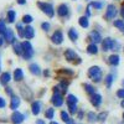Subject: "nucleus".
Here are the masks:
<instances>
[{"mask_svg": "<svg viewBox=\"0 0 124 124\" xmlns=\"http://www.w3.org/2000/svg\"><path fill=\"white\" fill-rule=\"evenodd\" d=\"M88 76L94 81V82H99L101 78H102V72H101V68L94 66V67H91L89 71H88Z\"/></svg>", "mask_w": 124, "mask_h": 124, "instance_id": "nucleus-1", "label": "nucleus"}, {"mask_svg": "<svg viewBox=\"0 0 124 124\" xmlns=\"http://www.w3.org/2000/svg\"><path fill=\"white\" fill-rule=\"evenodd\" d=\"M23 47H24V58L29 60V58L32 57L34 50H32V46H31V44L29 42V41H26V42L23 44Z\"/></svg>", "mask_w": 124, "mask_h": 124, "instance_id": "nucleus-2", "label": "nucleus"}, {"mask_svg": "<svg viewBox=\"0 0 124 124\" xmlns=\"http://www.w3.org/2000/svg\"><path fill=\"white\" fill-rule=\"evenodd\" d=\"M41 9H42V11L47 15V16H50V17H52L54 16V8H52V5L51 4H47V3H39L37 4Z\"/></svg>", "mask_w": 124, "mask_h": 124, "instance_id": "nucleus-3", "label": "nucleus"}, {"mask_svg": "<svg viewBox=\"0 0 124 124\" xmlns=\"http://www.w3.org/2000/svg\"><path fill=\"white\" fill-rule=\"evenodd\" d=\"M116 15H117V9H116V6H114V5H108L107 14H106V19L112 20V19H114Z\"/></svg>", "mask_w": 124, "mask_h": 124, "instance_id": "nucleus-4", "label": "nucleus"}, {"mask_svg": "<svg viewBox=\"0 0 124 124\" xmlns=\"http://www.w3.org/2000/svg\"><path fill=\"white\" fill-rule=\"evenodd\" d=\"M52 103L56 106V107H60L62 106V103H63V99H62V96L58 92H55V94L52 97Z\"/></svg>", "mask_w": 124, "mask_h": 124, "instance_id": "nucleus-5", "label": "nucleus"}, {"mask_svg": "<svg viewBox=\"0 0 124 124\" xmlns=\"http://www.w3.org/2000/svg\"><path fill=\"white\" fill-rule=\"evenodd\" d=\"M11 119L15 124H20L23 120H24V114H21L20 112H14L13 116H11Z\"/></svg>", "mask_w": 124, "mask_h": 124, "instance_id": "nucleus-6", "label": "nucleus"}, {"mask_svg": "<svg viewBox=\"0 0 124 124\" xmlns=\"http://www.w3.org/2000/svg\"><path fill=\"white\" fill-rule=\"evenodd\" d=\"M62 40H63V36H62L61 31H56V32L52 35V42H54V44L60 45V44L62 42Z\"/></svg>", "mask_w": 124, "mask_h": 124, "instance_id": "nucleus-7", "label": "nucleus"}, {"mask_svg": "<svg viewBox=\"0 0 124 124\" xmlns=\"http://www.w3.org/2000/svg\"><path fill=\"white\" fill-rule=\"evenodd\" d=\"M113 44H114V41H113V40H110V39H106L104 41H103V50H104V51H109V50H112Z\"/></svg>", "mask_w": 124, "mask_h": 124, "instance_id": "nucleus-8", "label": "nucleus"}, {"mask_svg": "<svg viewBox=\"0 0 124 124\" xmlns=\"http://www.w3.org/2000/svg\"><path fill=\"white\" fill-rule=\"evenodd\" d=\"M65 57L67 61H75V58H77V55L75 51H72V50H67L66 52H65Z\"/></svg>", "mask_w": 124, "mask_h": 124, "instance_id": "nucleus-9", "label": "nucleus"}, {"mask_svg": "<svg viewBox=\"0 0 124 124\" xmlns=\"http://www.w3.org/2000/svg\"><path fill=\"white\" fill-rule=\"evenodd\" d=\"M89 37H91V40L93 41V42H96V44H98V42H101V41H102V37H101V35L97 32V31H92Z\"/></svg>", "mask_w": 124, "mask_h": 124, "instance_id": "nucleus-10", "label": "nucleus"}, {"mask_svg": "<svg viewBox=\"0 0 124 124\" xmlns=\"http://www.w3.org/2000/svg\"><path fill=\"white\" fill-rule=\"evenodd\" d=\"M35 36V30L31 27V26H27V27H25V37L26 39H32Z\"/></svg>", "mask_w": 124, "mask_h": 124, "instance_id": "nucleus-11", "label": "nucleus"}, {"mask_svg": "<svg viewBox=\"0 0 124 124\" xmlns=\"http://www.w3.org/2000/svg\"><path fill=\"white\" fill-rule=\"evenodd\" d=\"M4 36H5V40L8 41V42H13V41H14V32H13V30L6 29Z\"/></svg>", "mask_w": 124, "mask_h": 124, "instance_id": "nucleus-12", "label": "nucleus"}, {"mask_svg": "<svg viewBox=\"0 0 124 124\" xmlns=\"http://www.w3.org/2000/svg\"><path fill=\"white\" fill-rule=\"evenodd\" d=\"M91 102H92V104L94 106V107H98L101 103H102V97H101L99 94H93Z\"/></svg>", "mask_w": 124, "mask_h": 124, "instance_id": "nucleus-13", "label": "nucleus"}, {"mask_svg": "<svg viewBox=\"0 0 124 124\" xmlns=\"http://www.w3.org/2000/svg\"><path fill=\"white\" fill-rule=\"evenodd\" d=\"M14 51H15V54L16 55H21L23 54V51H24V47H23V45L20 44V42H14Z\"/></svg>", "mask_w": 124, "mask_h": 124, "instance_id": "nucleus-14", "label": "nucleus"}, {"mask_svg": "<svg viewBox=\"0 0 124 124\" xmlns=\"http://www.w3.org/2000/svg\"><path fill=\"white\" fill-rule=\"evenodd\" d=\"M57 13H58L60 16H65V15H67V13H68V9H67V6H66L65 4H62V5L58 6Z\"/></svg>", "mask_w": 124, "mask_h": 124, "instance_id": "nucleus-15", "label": "nucleus"}, {"mask_svg": "<svg viewBox=\"0 0 124 124\" xmlns=\"http://www.w3.org/2000/svg\"><path fill=\"white\" fill-rule=\"evenodd\" d=\"M23 77H24L23 71L20 70V68L15 70V72H14V79H15V81H21V79H23Z\"/></svg>", "mask_w": 124, "mask_h": 124, "instance_id": "nucleus-16", "label": "nucleus"}, {"mask_svg": "<svg viewBox=\"0 0 124 124\" xmlns=\"http://www.w3.org/2000/svg\"><path fill=\"white\" fill-rule=\"evenodd\" d=\"M19 106H20V99H19L17 97H13V99H11V104H10V108L15 110Z\"/></svg>", "mask_w": 124, "mask_h": 124, "instance_id": "nucleus-17", "label": "nucleus"}, {"mask_svg": "<svg viewBox=\"0 0 124 124\" xmlns=\"http://www.w3.org/2000/svg\"><path fill=\"white\" fill-rule=\"evenodd\" d=\"M109 63L113 65V66H117L119 63V56L118 55H112L109 57Z\"/></svg>", "mask_w": 124, "mask_h": 124, "instance_id": "nucleus-18", "label": "nucleus"}, {"mask_svg": "<svg viewBox=\"0 0 124 124\" xmlns=\"http://www.w3.org/2000/svg\"><path fill=\"white\" fill-rule=\"evenodd\" d=\"M40 109H41V103L40 102H35L34 104H32V113L35 116H37L39 113H40Z\"/></svg>", "mask_w": 124, "mask_h": 124, "instance_id": "nucleus-19", "label": "nucleus"}, {"mask_svg": "<svg viewBox=\"0 0 124 124\" xmlns=\"http://www.w3.org/2000/svg\"><path fill=\"white\" fill-rule=\"evenodd\" d=\"M68 36H70V39H71L72 41H76L77 37H78V34H77V31H76L75 29H71V30L68 31Z\"/></svg>", "mask_w": 124, "mask_h": 124, "instance_id": "nucleus-20", "label": "nucleus"}, {"mask_svg": "<svg viewBox=\"0 0 124 124\" xmlns=\"http://www.w3.org/2000/svg\"><path fill=\"white\" fill-rule=\"evenodd\" d=\"M30 71H31V73H34V75H40V68L37 65L32 63V65H30Z\"/></svg>", "mask_w": 124, "mask_h": 124, "instance_id": "nucleus-21", "label": "nucleus"}, {"mask_svg": "<svg viewBox=\"0 0 124 124\" xmlns=\"http://www.w3.org/2000/svg\"><path fill=\"white\" fill-rule=\"evenodd\" d=\"M67 103H68V104H76V103H77V97L73 96V94H70L67 97Z\"/></svg>", "mask_w": 124, "mask_h": 124, "instance_id": "nucleus-22", "label": "nucleus"}, {"mask_svg": "<svg viewBox=\"0 0 124 124\" xmlns=\"http://www.w3.org/2000/svg\"><path fill=\"white\" fill-rule=\"evenodd\" d=\"M15 16H16L15 11H14V10H10V11L8 13V20H9V23H14Z\"/></svg>", "mask_w": 124, "mask_h": 124, "instance_id": "nucleus-23", "label": "nucleus"}, {"mask_svg": "<svg viewBox=\"0 0 124 124\" xmlns=\"http://www.w3.org/2000/svg\"><path fill=\"white\" fill-rule=\"evenodd\" d=\"M87 51H88V54H97L98 52V48H97V46L94 44H93V45H89L87 47Z\"/></svg>", "mask_w": 124, "mask_h": 124, "instance_id": "nucleus-24", "label": "nucleus"}, {"mask_svg": "<svg viewBox=\"0 0 124 124\" xmlns=\"http://www.w3.org/2000/svg\"><path fill=\"white\" fill-rule=\"evenodd\" d=\"M9 81H10V73L9 72H5V73L1 76V83L5 85V83H8Z\"/></svg>", "mask_w": 124, "mask_h": 124, "instance_id": "nucleus-25", "label": "nucleus"}, {"mask_svg": "<svg viewBox=\"0 0 124 124\" xmlns=\"http://www.w3.org/2000/svg\"><path fill=\"white\" fill-rule=\"evenodd\" d=\"M79 25H81L82 27H88V20H87V17L82 16V17L79 19Z\"/></svg>", "mask_w": 124, "mask_h": 124, "instance_id": "nucleus-26", "label": "nucleus"}, {"mask_svg": "<svg viewBox=\"0 0 124 124\" xmlns=\"http://www.w3.org/2000/svg\"><path fill=\"white\" fill-rule=\"evenodd\" d=\"M54 113H55V109H52V108H48L47 110H46V117L48 118V119H51L54 117Z\"/></svg>", "mask_w": 124, "mask_h": 124, "instance_id": "nucleus-27", "label": "nucleus"}, {"mask_svg": "<svg viewBox=\"0 0 124 124\" xmlns=\"http://www.w3.org/2000/svg\"><path fill=\"white\" fill-rule=\"evenodd\" d=\"M114 26L123 30L124 29V21H122V20H117V21H114Z\"/></svg>", "mask_w": 124, "mask_h": 124, "instance_id": "nucleus-28", "label": "nucleus"}, {"mask_svg": "<svg viewBox=\"0 0 124 124\" xmlns=\"http://www.w3.org/2000/svg\"><path fill=\"white\" fill-rule=\"evenodd\" d=\"M5 31H6V26H5V21L4 20H0V34H5Z\"/></svg>", "mask_w": 124, "mask_h": 124, "instance_id": "nucleus-29", "label": "nucleus"}, {"mask_svg": "<svg viewBox=\"0 0 124 124\" xmlns=\"http://www.w3.org/2000/svg\"><path fill=\"white\" fill-rule=\"evenodd\" d=\"M85 88H86L87 93H89V94H93V93H94V88H93L91 85H85Z\"/></svg>", "mask_w": 124, "mask_h": 124, "instance_id": "nucleus-30", "label": "nucleus"}, {"mask_svg": "<svg viewBox=\"0 0 124 124\" xmlns=\"http://www.w3.org/2000/svg\"><path fill=\"white\" fill-rule=\"evenodd\" d=\"M88 118H89V122H91V123H93V122H96V120H97V118H98V117H97L93 112H91L89 114H88Z\"/></svg>", "mask_w": 124, "mask_h": 124, "instance_id": "nucleus-31", "label": "nucleus"}, {"mask_svg": "<svg viewBox=\"0 0 124 124\" xmlns=\"http://www.w3.org/2000/svg\"><path fill=\"white\" fill-rule=\"evenodd\" d=\"M61 118H62V120L66 122V123H67L68 120H71V119H70V117H68V114H67L66 112H62V113H61Z\"/></svg>", "mask_w": 124, "mask_h": 124, "instance_id": "nucleus-32", "label": "nucleus"}, {"mask_svg": "<svg viewBox=\"0 0 124 124\" xmlns=\"http://www.w3.org/2000/svg\"><path fill=\"white\" fill-rule=\"evenodd\" d=\"M112 82H113V76H112V75H108V76H107V78H106V83H107V87H110Z\"/></svg>", "mask_w": 124, "mask_h": 124, "instance_id": "nucleus-33", "label": "nucleus"}, {"mask_svg": "<svg viewBox=\"0 0 124 124\" xmlns=\"http://www.w3.org/2000/svg\"><path fill=\"white\" fill-rule=\"evenodd\" d=\"M17 30H19V35H20V37H25V32H24V29H23V26L21 25H17Z\"/></svg>", "mask_w": 124, "mask_h": 124, "instance_id": "nucleus-34", "label": "nucleus"}, {"mask_svg": "<svg viewBox=\"0 0 124 124\" xmlns=\"http://www.w3.org/2000/svg\"><path fill=\"white\" fill-rule=\"evenodd\" d=\"M23 21L26 23V24H30L31 21H32V17H31L30 15H25V16L23 17Z\"/></svg>", "mask_w": 124, "mask_h": 124, "instance_id": "nucleus-35", "label": "nucleus"}, {"mask_svg": "<svg viewBox=\"0 0 124 124\" xmlns=\"http://www.w3.org/2000/svg\"><path fill=\"white\" fill-rule=\"evenodd\" d=\"M68 108H70V113H76L77 112V107H76V104H68Z\"/></svg>", "mask_w": 124, "mask_h": 124, "instance_id": "nucleus-36", "label": "nucleus"}, {"mask_svg": "<svg viewBox=\"0 0 124 124\" xmlns=\"http://www.w3.org/2000/svg\"><path fill=\"white\" fill-rule=\"evenodd\" d=\"M107 118V113H101L98 116V120H104Z\"/></svg>", "mask_w": 124, "mask_h": 124, "instance_id": "nucleus-37", "label": "nucleus"}, {"mask_svg": "<svg viewBox=\"0 0 124 124\" xmlns=\"http://www.w3.org/2000/svg\"><path fill=\"white\" fill-rule=\"evenodd\" d=\"M117 96H118L119 98H124V89H119V91L117 92Z\"/></svg>", "mask_w": 124, "mask_h": 124, "instance_id": "nucleus-38", "label": "nucleus"}, {"mask_svg": "<svg viewBox=\"0 0 124 124\" xmlns=\"http://www.w3.org/2000/svg\"><path fill=\"white\" fill-rule=\"evenodd\" d=\"M92 5L94 8H97V9H101L103 6V3H92Z\"/></svg>", "mask_w": 124, "mask_h": 124, "instance_id": "nucleus-39", "label": "nucleus"}, {"mask_svg": "<svg viewBox=\"0 0 124 124\" xmlns=\"http://www.w3.org/2000/svg\"><path fill=\"white\" fill-rule=\"evenodd\" d=\"M42 29H44L45 31H48V29H50V24H48V23H44V24H42Z\"/></svg>", "mask_w": 124, "mask_h": 124, "instance_id": "nucleus-40", "label": "nucleus"}, {"mask_svg": "<svg viewBox=\"0 0 124 124\" xmlns=\"http://www.w3.org/2000/svg\"><path fill=\"white\" fill-rule=\"evenodd\" d=\"M3 107H5V101L3 98H0V108H3Z\"/></svg>", "mask_w": 124, "mask_h": 124, "instance_id": "nucleus-41", "label": "nucleus"}, {"mask_svg": "<svg viewBox=\"0 0 124 124\" xmlns=\"http://www.w3.org/2000/svg\"><path fill=\"white\" fill-rule=\"evenodd\" d=\"M36 124H46V123H45V122H44V120H40V119H39V120H37V123H36Z\"/></svg>", "mask_w": 124, "mask_h": 124, "instance_id": "nucleus-42", "label": "nucleus"}, {"mask_svg": "<svg viewBox=\"0 0 124 124\" xmlns=\"http://www.w3.org/2000/svg\"><path fill=\"white\" fill-rule=\"evenodd\" d=\"M122 16H123V19H124V4H123V6H122Z\"/></svg>", "mask_w": 124, "mask_h": 124, "instance_id": "nucleus-43", "label": "nucleus"}, {"mask_svg": "<svg viewBox=\"0 0 124 124\" xmlns=\"http://www.w3.org/2000/svg\"><path fill=\"white\" fill-rule=\"evenodd\" d=\"M19 4H25V0H17Z\"/></svg>", "mask_w": 124, "mask_h": 124, "instance_id": "nucleus-44", "label": "nucleus"}, {"mask_svg": "<svg viewBox=\"0 0 124 124\" xmlns=\"http://www.w3.org/2000/svg\"><path fill=\"white\" fill-rule=\"evenodd\" d=\"M3 42H4V39H3V37H0V46L3 45Z\"/></svg>", "mask_w": 124, "mask_h": 124, "instance_id": "nucleus-45", "label": "nucleus"}, {"mask_svg": "<svg viewBox=\"0 0 124 124\" xmlns=\"http://www.w3.org/2000/svg\"><path fill=\"white\" fill-rule=\"evenodd\" d=\"M67 124H73V122H72V120H68V122H67Z\"/></svg>", "mask_w": 124, "mask_h": 124, "instance_id": "nucleus-46", "label": "nucleus"}, {"mask_svg": "<svg viewBox=\"0 0 124 124\" xmlns=\"http://www.w3.org/2000/svg\"><path fill=\"white\" fill-rule=\"evenodd\" d=\"M51 124H58V123H56V122H51Z\"/></svg>", "mask_w": 124, "mask_h": 124, "instance_id": "nucleus-47", "label": "nucleus"}, {"mask_svg": "<svg viewBox=\"0 0 124 124\" xmlns=\"http://www.w3.org/2000/svg\"><path fill=\"white\" fill-rule=\"evenodd\" d=\"M122 107H123V108H124V101H123V102H122Z\"/></svg>", "mask_w": 124, "mask_h": 124, "instance_id": "nucleus-48", "label": "nucleus"}, {"mask_svg": "<svg viewBox=\"0 0 124 124\" xmlns=\"http://www.w3.org/2000/svg\"><path fill=\"white\" fill-rule=\"evenodd\" d=\"M123 86H124V81H123Z\"/></svg>", "mask_w": 124, "mask_h": 124, "instance_id": "nucleus-49", "label": "nucleus"}, {"mask_svg": "<svg viewBox=\"0 0 124 124\" xmlns=\"http://www.w3.org/2000/svg\"><path fill=\"white\" fill-rule=\"evenodd\" d=\"M123 32H124V29H123Z\"/></svg>", "mask_w": 124, "mask_h": 124, "instance_id": "nucleus-50", "label": "nucleus"}, {"mask_svg": "<svg viewBox=\"0 0 124 124\" xmlns=\"http://www.w3.org/2000/svg\"><path fill=\"white\" fill-rule=\"evenodd\" d=\"M123 118H124V114H123Z\"/></svg>", "mask_w": 124, "mask_h": 124, "instance_id": "nucleus-51", "label": "nucleus"}]
</instances>
